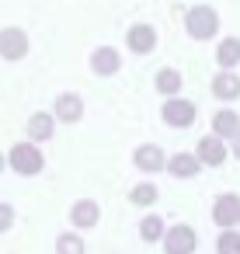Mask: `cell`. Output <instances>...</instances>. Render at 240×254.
I'll return each mask as SVG.
<instances>
[{
  "instance_id": "obj_16",
  "label": "cell",
  "mask_w": 240,
  "mask_h": 254,
  "mask_svg": "<svg viewBox=\"0 0 240 254\" xmlns=\"http://www.w3.org/2000/svg\"><path fill=\"white\" fill-rule=\"evenodd\" d=\"M153 87H157V94L174 98V94H181L184 77H181V70H178V66H160V70H157V77H153Z\"/></svg>"
},
{
  "instance_id": "obj_23",
  "label": "cell",
  "mask_w": 240,
  "mask_h": 254,
  "mask_svg": "<svg viewBox=\"0 0 240 254\" xmlns=\"http://www.w3.org/2000/svg\"><path fill=\"white\" fill-rule=\"evenodd\" d=\"M14 219H18L14 205H11V202H0V233H7V230L14 226Z\"/></svg>"
},
{
  "instance_id": "obj_14",
  "label": "cell",
  "mask_w": 240,
  "mask_h": 254,
  "mask_svg": "<svg viewBox=\"0 0 240 254\" xmlns=\"http://www.w3.org/2000/svg\"><path fill=\"white\" fill-rule=\"evenodd\" d=\"M56 115L53 112H32V119L25 122V132H28V139H35L39 146L42 143H49L53 136H56Z\"/></svg>"
},
{
  "instance_id": "obj_9",
  "label": "cell",
  "mask_w": 240,
  "mask_h": 254,
  "mask_svg": "<svg viewBox=\"0 0 240 254\" xmlns=\"http://www.w3.org/2000/svg\"><path fill=\"white\" fill-rule=\"evenodd\" d=\"M212 223L223 230V226H240V195L233 191H223L212 198Z\"/></svg>"
},
{
  "instance_id": "obj_1",
  "label": "cell",
  "mask_w": 240,
  "mask_h": 254,
  "mask_svg": "<svg viewBox=\"0 0 240 254\" xmlns=\"http://www.w3.org/2000/svg\"><path fill=\"white\" fill-rule=\"evenodd\" d=\"M184 32L195 42H209L219 35V11L212 4H195L184 11Z\"/></svg>"
},
{
  "instance_id": "obj_20",
  "label": "cell",
  "mask_w": 240,
  "mask_h": 254,
  "mask_svg": "<svg viewBox=\"0 0 240 254\" xmlns=\"http://www.w3.org/2000/svg\"><path fill=\"white\" fill-rule=\"evenodd\" d=\"M157 198H160V191L153 181H139L129 188V205H136V209H150V205H157Z\"/></svg>"
},
{
  "instance_id": "obj_10",
  "label": "cell",
  "mask_w": 240,
  "mask_h": 254,
  "mask_svg": "<svg viewBox=\"0 0 240 254\" xmlns=\"http://www.w3.org/2000/svg\"><path fill=\"white\" fill-rule=\"evenodd\" d=\"M53 115H56V122H63V126L84 122V98L73 94V91H63V94L56 98V105H53Z\"/></svg>"
},
{
  "instance_id": "obj_11",
  "label": "cell",
  "mask_w": 240,
  "mask_h": 254,
  "mask_svg": "<svg viewBox=\"0 0 240 254\" xmlns=\"http://www.w3.org/2000/svg\"><path fill=\"white\" fill-rule=\"evenodd\" d=\"M167 174L178 178V181H191L202 174V160L195 157V150H181L174 157H167Z\"/></svg>"
},
{
  "instance_id": "obj_13",
  "label": "cell",
  "mask_w": 240,
  "mask_h": 254,
  "mask_svg": "<svg viewBox=\"0 0 240 254\" xmlns=\"http://www.w3.org/2000/svg\"><path fill=\"white\" fill-rule=\"evenodd\" d=\"M91 70H94L98 77H115V73L122 70V53H119L115 46H98V49L91 53Z\"/></svg>"
},
{
  "instance_id": "obj_21",
  "label": "cell",
  "mask_w": 240,
  "mask_h": 254,
  "mask_svg": "<svg viewBox=\"0 0 240 254\" xmlns=\"http://www.w3.org/2000/svg\"><path fill=\"white\" fill-rule=\"evenodd\" d=\"M216 254H240V226H223L219 230Z\"/></svg>"
},
{
  "instance_id": "obj_15",
  "label": "cell",
  "mask_w": 240,
  "mask_h": 254,
  "mask_svg": "<svg viewBox=\"0 0 240 254\" xmlns=\"http://www.w3.org/2000/svg\"><path fill=\"white\" fill-rule=\"evenodd\" d=\"M212 98L230 105V101H240V73L237 70H219L212 77Z\"/></svg>"
},
{
  "instance_id": "obj_12",
  "label": "cell",
  "mask_w": 240,
  "mask_h": 254,
  "mask_svg": "<svg viewBox=\"0 0 240 254\" xmlns=\"http://www.w3.org/2000/svg\"><path fill=\"white\" fill-rule=\"evenodd\" d=\"M70 223H73V230H94V226L101 223V202H94V198H77V202L70 205Z\"/></svg>"
},
{
  "instance_id": "obj_7",
  "label": "cell",
  "mask_w": 240,
  "mask_h": 254,
  "mask_svg": "<svg viewBox=\"0 0 240 254\" xmlns=\"http://www.w3.org/2000/svg\"><path fill=\"white\" fill-rule=\"evenodd\" d=\"M132 164H136V171H143V174H160V171H167V153H164V146H157V143H139V146L132 150Z\"/></svg>"
},
{
  "instance_id": "obj_2",
  "label": "cell",
  "mask_w": 240,
  "mask_h": 254,
  "mask_svg": "<svg viewBox=\"0 0 240 254\" xmlns=\"http://www.w3.org/2000/svg\"><path fill=\"white\" fill-rule=\"evenodd\" d=\"M7 167H11L14 174H21V178H35V174L46 171V153L39 150L35 139H21V143L11 146V153H7Z\"/></svg>"
},
{
  "instance_id": "obj_24",
  "label": "cell",
  "mask_w": 240,
  "mask_h": 254,
  "mask_svg": "<svg viewBox=\"0 0 240 254\" xmlns=\"http://www.w3.org/2000/svg\"><path fill=\"white\" fill-rule=\"evenodd\" d=\"M230 157H233V160L240 164V132H237V136L230 139Z\"/></svg>"
},
{
  "instance_id": "obj_5",
  "label": "cell",
  "mask_w": 240,
  "mask_h": 254,
  "mask_svg": "<svg viewBox=\"0 0 240 254\" xmlns=\"http://www.w3.org/2000/svg\"><path fill=\"white\" fill-rule=\"evenodd\" d=\"M32 49L28 42V32L18 28V25H7V28H0V60H7V63H18L25 60Z\"/></svg>"
},
{
  "instance_id": "obj_6",
  "label": "cell",
  "mask_w": 240,
  "mask_h": 254,
  "mask_svg": "<svg viewBox=\"0 0 240 254\" xmlns=\"http://www.w3.org/2000/svg\"><path fill=\"white\" fill-rule=\"evenodd\" d=\"M195 157L202 160V167H223L230 160V139H223L216 132H205L195 146Z\"/></svg>"
},
{
  "instance_id": "obj_19",
  "label": "cell",
  "mask_w": 240,
  "mask_h": 254,
  "mask_svg": "<svg viewBox=\"0 0 240 254\" xmlns=\"http://www.w3.org/2000/svg\"><path fill=\"white\" fill-rule=\"evenodd\" d=\"M212 132L223 136V139H233V136L240 132V115H237L233 108H219V112L212 115Z\"/></svg>"
},
{
  "instance_id": "obj_8",
  "label": "cell",
  "mask_w": 240,
  "mask_h": 254,
  "mask_svg": "<svg viewBox=\"0 0 240 254\" xmlns=\"http://www.w3.org/2000/svg\"><path fill=\"white\" fill-rule=\"evenodd\" d=\"M125 46H129L132 56H150V53L157 49V28L146 25V21L129 25V32H125Z\"/></svg>"
},
{
  "instance_id": "obj_22",
  "label": "cell",
  "mask_w": 240,
  "mask_h": 254,
  "mask_svg": "<svg viewBox=\"0 0 240 254\" xmlns=\"http://www.w3.org/2000/svg\"><path fill=\"white\" fill-rule=\"evenodd\" d=\"M56 254H87V244L80 233H60L56 237Z\"/></svg>"
},
{
  "instance_id": "obj_17",
  "label": "cell",
  "mask_w": 240,
  "mask_h": 254,
  "mask_svg": "<svg viewBox=\"0 0 240 254\" xmlns=\"http://www.w3.org/2000/svg\"><path fill=\"white\" fill-rule=\"evenodd\" d=\"M216 66L219 70H237L240 66V39L237 35H226L216 42Z\"/></svg>"
},
{
  "instance_id": "obj_3",
  "label": "cell",
  "mask_w": 240,
  "mask_h": 254,
  "mask_svg": "<svg viewBox=\"0 0 240 254\" xmlns=\"http://www.w3.org/2000/svg\"><path fill=\"white\" fill-rule=\"evenodd\" d=\"M160 119L171 126V129H191L198 122V105L174 94V98H164V108H160Z\"/></svg>"
},
{
  "instance_id": "obj_18",
  "label": "cell",
  "mask_w": 240,
  "mask_h": 254,
  "mask_svg": "<svg viewBox=\"0 0 240 254\" xmlns=\"http://www.w3.org/2000/svg\"><path fill=\"white\" fill-rule=\"evenodd\" d=\"M139 240L143 244H157V240H164V233H167V223H164V216L160 212H146L143 219H139Z\"/></svg>"
},
{
  "instance_id": "obj_4",
  "label": "cell",
  "mask_w": 240,
  "mask_h": 254,
  "mask_svg": "<svg viewBox=\"0 0 240 254\" xmlns=\"http://www.w3.org/2000/svg\"><path fill=\"white\" fill-rule=\"evenodd\" d=\"M160 244H164V254H195L198 251V233L188 223H174V226H167Z\"/></svg>"
},
{
  "instance_id": "obj_25",
  "label": "cell",
  "mask_w": 240,
  "mask_h": 254,
  "mask_svg": "<svg viewBox=\"0 0 240 254\" xmlns=\"http://www.w3.org/2000/svg\"><path fill=\"white\" fill-rule=\"evenodd\" d=\"M4 171H7V157H4V153H0V174H4Z\"/></svg>"
}]
</instances>
